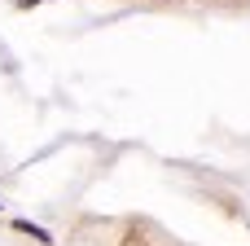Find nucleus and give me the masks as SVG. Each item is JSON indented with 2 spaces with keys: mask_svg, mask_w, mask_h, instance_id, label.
Listing matches in <instances>:
<instances>
[{
  "mask_svg": "<svg viewBox=\"0 0 250 246\" xmlns=\"http://www.w3.org/2000/svg\"><path fill=\"white\" fill-rule=\"evenodd\" d=\"M13 229H18V233H31L35 242H53V238H48V229H40V224H31V220H18Z\"/></svg>",
  "mask_w": 250,
  "mask_h": 246,
  "instance_id": "nucleus-1",
  "label": "nucleus"
},
{
  "mask_svg": "<svg viewBox=\"0 0 250 246\" xmlns=\"http://www.w3.org/2000/svg\"><path fill=\"white\" fill-rule=\"evenodd\" d=\"M31 4H40V0H22V9H31Z\"/></svg>",
  "mask_w": 250,
  "mask_h": 246,
  "instance_id": "nucleus-2",
  "label": "nucleus"
}]
</instances>
